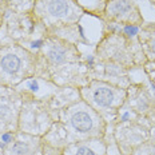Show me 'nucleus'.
<instances>
[{"label":"nucleus","mask_w":155,"mask_h":155,"mask_svg":"<svg viewBox=\"0 0 155 155\" xmlns=\"http://www.w3.org/2000/svg\"><path fill=\"white\" fill-rule=\"evenodd\" d=\"M62 123L72 130L74 142L80 138L82 140L102 138L104 135V123L99 112H96L92 107L82 101L64 110Z\"/></svg>","instance_id":"nucleus-1"},{"label":"nucleus","mask_w":155,"mask_h":155,"mask_svg":"<svg viewBox=\"0 0 155 155\" xmlns=\"http://www.w3.org/2000/svg\"><path fill=\"white\" fill-rule=\"evenodd\" d=\"M34 11L48 30L74 25L86 14L75 0H36Z\"/></svg>","instance_id":"nucleus-2"},{"label":"nucleus","mask_w":155,"mask_h":155,"mask_svg":"<svg viewBox=\"0 0 155 155\" xmlns=\"http://www.w3.org/2000/svg\"><path fill=\"white\" fill-rule=\"evenodd\" d=\"M80 95L83 101L96 112H115L123 104L127 96V91L110 83L92 80L80 90Z\"/></svg>","instance_id":"nucleus-3"},{"label":"nucleus","mask_w":155,"mask_h":155,"mask_svg":"<svg viewBox=\"0 0 155 155\" xmlns=\"http://www.w3.org/2000/svg\"><path fill=\"white\" fill-rule=\"evenodd\" d=\"M36 59L21 48H11L0 56V75L11 83H19L31 75Z\"/></svg>","instance_id":"nucleus-4"},{"label":"nucleus","mask_w":155,"mask_h":155,"mask_svg":"<svg viewBox=\"0 0 155 155\" xmlns=\"http://www.w3.org/2000/svg\"><path fill=\"white\" fill-rule=\"evenodd\" d=\"M41 59L50 70L60 71L67 64L78 63L79 54L72 44L62 39H48L41 44Z\"/></svg>","instance_id":"nucleus-5"},{"label":"nucleus","mask_w":155,"mask_h":155,"mask_svg":"<svg viewBox=\"0 0 155 155\" xmlns=\"http://www.w3.org/2000/svg\"><path fill=\"white\" fill-rule=\"evenodd\" d=\"M103 18L108 21L134 27L143 24V16L134 0H107L103 11Z\"/></svg>","instance_id":"nucleus-6"},{"label":"nucleus","mask_w":155,"mask_h":155,"mask_svg":"<svg viewBox=\"0 0 155 155\" xmlns=\"http://www.w3.org/2000/svg\"><path fill=\"white\" fill-rule=\"evenodd\" d=\"M8 155H39L40 154V139L32 134L20 131L18 138L11 140Z\"/></svg>","instance_id":"nucleus-7"},{"label":"nucleus","mask_w":155,"mask_h":155,"mask_svg":"<svg viewBox=\"0 0 155 155\" xmlns=\"http://www.w3.org/2000/svg\"><path fill=\"white\" fill-rule=\"evenodd\" d=\"M99 54L104 59L111 60V62L120 64V66H130V64H132V60H134L124 46L123 39H120V43L118 44H115L112 40H108L107 46H102L101 48L98 47V55Z\"/></svg>","instance_id":"nucleus-8"},{"label":"nucleus","mask_w":155,"mask_h":155,"mask_svg":"<svg viewBox=\"0 0 155 155\" xmlns=\"http://www.w3.org/2000/svg\"><path fill=\"white\" fill-rule=\"evenodd\" d=\"M66 155H104V147L99 138L71 143L66 148Z\"/></svg>","instance_id":"nucleus-9"},{"label":"nucleus","mask_w":155,"mask_h":155,"mask_svg":"<svg viewBox=\"0 0 155 155\" xmlns=\"http://www.w3.org/2000/svg\"><path fill=\"white\" fill-rule=\"evenodd\" d=\"M139 43L148 62L155 63V24L143 27L139 34Z\"/></svg>","instance_id":"nucleus-10"},{"label":"nucleus","mask_w":155,"mask_h":155,"mask_svg":"<svg viewBox=\"0 0 155 155\" xmlns=\"http://www.w3.org/2000/svg\"><path fill=\"white\" fill-rule=\"evenodd\" d=\"M75 2L84 9V12L103 18V11L107 0H75Z\"/></svg>","instance_id":"nucleus-11"},{"label":"nucleus","mask_w":155,"mask_h":155,"mask_svg":"<svg viewBox=\"0 0 155 155\" xmlns=\"http://www.w3.org/2000/svg\"><path fill=\"white\" fill-rule=\"evenodd\" d=\"M148 66L150 67H147V72H148V75H150L151 80H153V84L155 86V63L148 62Z\"/></svg>","instance_id":"nucleus-12"},{"label":"nucleus","mask_w":155,"mask_h":155,"mask_svg":"<svg viewBox=\"0 0 155 155\" xmlns=\"http://www.w3.org/2000/svg\"><path fill=\"white\" fill-rule=\"evenodd\" d=\"M150 3H151V4H153L154 7H155V0H150Z\"/></svg>","instance_id":"nucleus-13"}]
</instances>
